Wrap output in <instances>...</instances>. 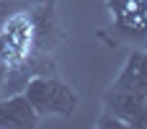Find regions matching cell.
<instances>
[{"instance_id": "277c9868", "label": "cell", "mask_w": 147, "mask_h": 129, "mask_svg": "<svg viewBox=\"0 0 147 129\" xmlns=\"http://www.w3.org/2000/svg\"><path fill=\"white\" fill-rule=\"evenodd\" d=\"M39 114L34 111V106L28 103V98L21 93H10V96H0V127L10 129H31L39 124Z\"/></svg>"}, {"instance_id": "5b68a950", "label": "cell", "mask_w": 147, "mask_h": 129, "mask_svg": "<svg viewBox=\"0 0 147 129\" xmlns=\"http://www.w3.org/2000/svg\"><path fill=\"white\" fill-rule=\"evenodd\" d=\"M111 88L116 91H127V93H137L147 98V52H132L119 72V78L111 83Z\"/></svg>"}, {"instance_id": "6da1fadb", "label": "cell", "mask_w": 147, "mask_h": 129, "mask_svg": "<svg viewBox=\"0 0 147 129\" xmlns=\"http://www.w3.org/2000/svg\"><path fill=\"white\" fill-rule=\"evenodd\" d=\"M23 96L39 116H72L78 111V93L52 72L31 75L23 85Z\"/></svg>"}, {"instance_id": "3957f363", "label": "cell", "mask_w": 147, "mask_h": 129, "mask_svg": "<svg viewBox=\"0 0 147 129\" xmlns=\"http://www.w3.org/2000/svg\"><path fill=\"white\" fill-rule=\"evenodd\" d=\"M103 111L116 114L119 119H124L129 127H134V129L147 127V98L145 96L109 88L103 93Z\"/></svg>"}, {"instance_id": "7a4b0ae2", "label": "cell", "mask_w": 147, "mask_h": 129, "mask_svg": "<svg viewBox=\"0 0 147 129\" xmlns=\"http://www.w3.org/2000/svg\"><path fill=\"white\" fill-rule=\"evenodd\" d=\"M28 21H31V49L36 54H49L62 41V26L52 8V0H44V5H36Z\"/></svg>"}, {"instance_id": "8992f818", "label": "cell", "mask_w": 147, "mask_h": 129, "mask_svg": "<svg viewBox=\"0 0 147 129\" xmlns=\"http://www.w3.org/2000/svg\"><path fill=\"white\" fill-rule=\"evenodd\" d=\"M98 129H132L124 119H119L116 114H111V111H103L101 116H98Z\"/></svg>"}]
</instances>
